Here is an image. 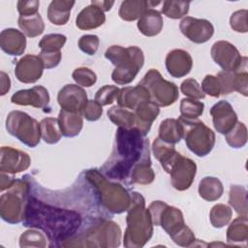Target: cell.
Masks as SVG:
<instances>
[{
  "instance_id": "1f68e13d",
  "label": "cell",
  "mask_w": 248,
  "mask_h": 248,
  "mask_svg": "<svg viewBox=\"0 0 248 248\" xmlns=\"http://www.w3.org/2000/svg\"><path fill=\"white\" fill-rule=\"evenodd\" d=\"M17 24L21 32L29 38H35L45 30V23L39 13L29 16H19Z\"/></svg>"
},
{
  "instance_id": "816d5d0a",
  "label": "cell",
  "mask_w": 248,
  "mask_h": 248,
  "mask_svg": "<svg viewBox=\"0 0 248 248\" xmlns=\"http://www.w3.org/2000/svg\"><path fill=\"white\" fill-rule=\"evenodd\" d=\"M81 114L88 121H96L102 116L103 108L95 100H88L81 111Z\"/></svg>"
},
{
  "instance_id": "11a10c76",
  "label": "cell",
  "mask_w": 248,
  "mask_h": 248,
  "mask_svg": "<svg viewBox=\"0 0 248 248\" xmlns=\"http://www.w3.org/2000/svg\"><path fill=\"white\" fill-rule=\"evenodd\" d=\"M40 6V1L31 0V1H17L16 8L20 16H29L38 13Z\"/></svg>"
},
{
  "instance_id": "e575fe53",
  "label": "cell",
  "mask_w": 248,
  "mask_h": 248,
  "mask_svg": "<svg viewBox=\"0 0 248 248\" xmlns=\"http://www.w3.org/2000/svg\"><path fill=\"white\" fill-rule=\"evenodd\" d=\"M41 136L45 142L48 144L57 143L61 137L62 133L59 127L58 118L54 117H46L40 122Z\"/></svg>"
},
{
  "instance_id": "d6a6232c",
  "label": "cell",
  "mask_w": 248,
  "mask_h": 248,
  "mask_svg": "<svg viewBox=\"0 0 248 248\" xmlns=\"http://www.w3.org/2000/svg\"><path fill=\"white\" fill-rule=\"evenodd\" d=\"M248 239V220L247 216L235 218L227 230L228 242H246Z\"/></svg>"
},
{
  "instance_id": "ba28073f",
  "label": "cell",
  "mask_w": 248,
  "mask_h": 248,
  "mask_svg": "<svg viewBox=\"0 0 248 248\" xmlns=\"http://www.w3.org/2000/svg\"><path fill=\"white\" fill-rule=\"evenodd\" d=\"M30 184L25 179H16L6 194L0 198V216L10 224L22 222L25 205L29 197Z\"/></svg>"
},
{
  "instance_id": "d6986e66",
  "label": "cell",
  "mask_w": 248,
  "mask_h": 248,
  "mask_svg": "<svg viewBox=\"0 0 248 248\" xmlns=\"http://www.w3.org/2000/svg\"><path fill=\"white\" fill-rule=\"evenodd\" d=\"M49 94L46 87L36 85L29 89H22L11 97V102L19 106H32L37 108H46L49 104Z\"/></svg>"
},
{
  "instance_id": "74e56055",
  "label": "cell",
  "mask_w": 248,
  "mask_h": 248,
  "mask_svg": "<svg viewBox=\"0 0 248 248\" xmlns=\"http://www.w3.org/2000/svg\"><path fill=\"white\" fill-rule=\"evenodd\" d=\"M232 210L230 206L223 204V203H217L215 204L209 213V219L210 223L214 228L221 229L228 225L232 219Z\"/></svg>"
},
{
  "instance_id": "7c38bea8",
  "label": "cell",
  "mask_w": 248,
  "mask_h": 248,
  "mask_svg": "<svg viewBox=\"0 0 248 248\" xmlns=\"http://www.w3.org/2000/svg\"><path fill=\"white\" fill-rule=\"evenodd\" d=\"M210 54L223 71L235 72L246 68L247 57L242 56L238 49L228 41L215 42L211 46Z\"/></svg>"
},
{
  "instance_id": "6da1fadb",
  "label": "cell",
  "mask_w": 248,
  "mask_h": 248,
  "mask_svg": "<svg viewBox=\"0 0 248 248\" xmlns=\"http://www.w3.org/2000/svg\"><path fill=\"white\" fill-rule=\"evenodd\" d=\"M81 222L78 211L50 205L32 196L27 199L22 220L24 227L43 231L49 247L63 246L78 233Z\"/></svg>"
},
{
  "instance_id": "c3c4849f",
  "label": "cell",
  "mask_w": 248,
  "mask_h": 248,
  "mask_svg": "<svg viewBox=\"0 0 248 248\" xmlns=\"http://www.w3.org/2000/svg\"><path fill=\"white\" fill-rule=\"evenodd\" d=\"M78 47L79 49L87 55H94L100 45V40L97 35L86 34L79 38L78 40Z\"/></svg>"
},
{
  "instance_id": "60d3db41",
  "label": "cell",
  "mask_w": 248,
  "mask_h": 248,
  "mask_svg": "<svg viewBox=\"0 0 248 248\" xmlns=\"http://www.w3.org/2000/svg\"><path fill=\"white\" fill-rule=\"evenodd\" d=\"M190 2L186 1H164L162 13L170 18L178 19L186 16L189 12Z\"/></svg>"
},
{
  "instance_id": "4316f807",
  "label": "cell",
  "mask_w": 248,
  "mask_h": 248,
  "mask_svg": "<svg viewBox=\"0 0 248 248\" xmlns=\"http://www.w3.org/2000/svg\"><path fill=\"white\" fill-rule=\"evenodd\" d=\"M161 2H152L144 0H125L121 3L118 15L121 19L126 21H134L139 19L149 7L159 5Z\"/></svg>"
},
{
  "instance_id": "f1b7e54d",
  "label": "cell",
  "mask_w": 248,
  "mask_h": 248,
  "mask_svg": "<svg viewBox=\"0 0 248 248\" xmlns=\"http://www.w3.org/2000/svg\"><path fill=\"white\" fill-rule=\"evenodd\" d=\"M75 1L68 0H53L47 8V18L55 25H64L68 22L71 10L75 5Z\"/></svg>"
},
{
  "instance_id": "52a82bcc",
  "label": "cell",
  "mask_w": 248,
  "mask_h": 248,
  "mask_svg": "<svg viewBox=\"0 0 248 248\" xmlns=\"http://www.w3.org/2000/svg\"><path fill=\"white\" fill-rule=\"evenodd\" d=\"M183 128V138L188 149L199 157L209 154L215 145V134L198 118H178Z\"/></svg>"
},
{
  "instance_id": "681fc988",
  "label": "cell",
  "mask_w": 248,
  "mask_h": 248,
  "mask_svg": "<svg viewBox=\"0 0 248 248\" xmlns=\"http://www.w3.org/2000/svg\"><path fill=\"white\" fill-rule=\"evenodd\" d=\"M247 16L248 11L246 9L234 12L230 17V25L232 29H233L235 32L246 33L248 31Z\"/></svg>"
},
{
  "instance_id": "b9f144b4",
  "label": "cell",
  "mask_w": 248,
  "mask_h": 248,
  "mask_svg": "<svg viewBox=\"0 0 248 248\" xmlns=\"http://www.w3.org/2000/svg\"><path fill=\"white\" fill-rule=\"evenodd\" d=\"M20 247H39L46 246V238L45 235L36 230H28L24 232L19 237Z\"/></svg>"
},
{
  "instance_id": "8fae6325",
  "label": "cell",
  "mask_w": 248,
  "mask_h": 248,
  "mask_svg": "<svg viewBox=\"0 0 248 248\" xmlns=\"http://www.w3.org/2000/svg\"><path fill=\"white\" fill-rule=\"evenodd\" d=\"M148 210L153 226H161L171 239L186 227L181 210L162 201L152 202Z\"/></svg>"
},
{
  "instance_id": "f907efd6",
  "label": "cell",
  "mask_w": 248,
  "mask_h": 248,
  "mask_svg": "<svg viewBox=\"0 0 248 248\" xmlns=\"http://www.w3.org/2000/svg\"><path fill=\"white\" fill-rule=\"evenodd\" d=\"M201 88L204 94H207L211 97L218 98L221 95L220 84L216 76L206 75L202 82Z\"/></svg>"
},
{
  "instance_id": "f6af8a7d",
  "label": "cell",
  "mask_w": 248,
  "mask_h": 248,
  "mask_svg": "<svg viewBox=\"0 0 248 248\" xmlns=\"http://www.w3.org/2000/svg\"><path fill=\"white\" fill-rule=\"evenodd\" d=\"M119 88L115 85H104L95 94V101L102 107L111 105L117 100L119 94Z\"/></svg>"
},
{
  "instance_id": "7dc6e473",
  "label": "cell",
  "mask_w": 248,
  "mask_h": 248,
  "mask_svg": "<svg viewBox=\"0 0 248 248\" xmlns=\"http://www.w3.org/2000/svg\"><path fill=\"white\" fill-rule=\"evenodd\" d=\"M221 95H228L235 91V72L221 71L217 74Z\"/></svg>"
},
{
  "instance_id": "9f6ffc18",
  "label": "cell",
  "mask_w": 248,
  "mask_h": 248,
  "mask_svg": "<svg viewBox=\"0 0 248 248\" xmlns=\"http://www.w3.org/2000/svg\"><path fill=\"white\" fill-rule=\"evenodd\" d=\"M16 178L7 172H1L0 174V190L3 192L4 190H7L11 188L14 183L16 182Z\"/></svg>"
},
{
  "instance_id": "d590c367",
  "label": "cell",
  "mask_w": 248,
  "mask_h": 248,
  "mask_svg": "<svg viewBox=\"0 0 248 248\" xmlns=\"http://www.w3.org/2000/svg\"><path fill=\"white\" fill-rule=\"evenodd\" d=\"M229 203L240 216H247V191L244 186L232 185L230 188Z\"/></svg>"
},
{
  "instance_id": "2e32d148",
  "label": "cell",
  "mask_w": 248,
  "mask_h": 248,
  "mask_svg": "<svg viewBox=\"0 0 248 248\" xmlns=\"http://www.w3.org/2000/svg\"><path fill=\"white\" fill-rule=\"evenodd\" d=\"M88 99L86 91L78 84H66L57 95V102L61 109L81 112Z\"/></svg>"
},
{
  "instance_id": "e0dca14e",
  "label": "cell",
  "mask_w": 248,
  "mask_h": 248,
  "mask_svg": "<svg viewBox=\"0 0 248 248\" xmlns=\"http://www.w3.org/2000/svg\"><path fill=\"white\" fill-rule=\"evenodd\" d=\"M45 67L39 55L26 54L16 64L15 76L23 83H34L41 78Z\"/></svg>"
},
{
  "instance_id": "bcb514c9",
  "label": "cell",
  "mask_w": 248,
  "mask_h": 248,
  "mask_svg": "<svg viewBox=\"0 0 248 248\" xmlns=\"http://www.w3.org/2000/svg\"><path fill=\"white\" fill-rule=\"evenodd\" d=\"M180 91L186 97L195 100H201L205 97V94L202 92L200 83L195 78H186L182 81L180 85Z\"/></svg>"
},
{
  "instance_id": "f5cc1de1",
  "label": "cell",
  "mask_w": 248,
  "mask_h": 248,
  "mask_svg": "<svg viewBox=\"0 0 248 248\" xmlns=\"http://www.w3.org/2000/svg\"><path fill=\"white\" fill-rule=\"evenodd\" d=\"M39 57L41 58L45 69H52L58 66L61 61V51H44L41 50Z\"/></svg>"
},
{
  "instance_id": "836d02e7",
  "label": "cell",
  "mask_w": 248,
  "mask_h": 248,
  "mask_svg": "<svg viewBox=\"0 0 248 248\" xmlns=\"http://www.w3.org/2000/svg\"><path fill=\"white\" fill-rule=\"evenodd\" d=\"M108 117L115 125L121 128L131 129L135 128L136 116L135 113L128 108L119 106H113L108 110Z\"/></svg>"
},
{
  "instance_id": "7bdbcfd3",
  "label": "cell",
  "mask_w": 248,
  "mask_h": 248,
  "mask_svg": "<svg viewBox=\"0 0 248 248\" xmlns=\"http://www.w3.org/2000/svg\"><path fill=\"white\" fill-rule=\"evenodd\" d=\"M67 41L65 35L47 34L39 42V47L44 51H60Z\"/></svg>"
},
{
  "instance_id": "ee69618b",
  "label": "cell",
  "mask_w": 248,
  "mask_h": 248,
  "mask_svg": "<svg viewBox=\"0 0 248 248\" xmlns=\"http://www.w3.org/2000/svg\"><path fill=\"white\" fill-rule=\"evenodd\" d=\"M73 79L78 85L82 87H90L97 80V75L87 67H78L72 74Z\"/></svg>"
},
{
  "instance_id": "5bb4252c",
  "label": "cell",
  "mask_w": 248,
  "mask_h": 248,
  "mask_svg": "<svg viewBox=\"0 0 248 248\" xmlns=\"http://www.w3.org/2000/svg\"><path fill=\"white\" fill-rule=\"evenodd\" d=\"M181 33L195 44L206 43L214 34L212 23L204 18L185 16L179 23Z\"/></svg>"
},
{
  "instance_id": "db71d44e",
  "label": "cell",
  "mask_w": 248,
  "mask_h": 248,
  "mask_svg": "<svg viewBox=\"0 0 248 248\" xmlns=\"http://www.w3.org/2000/svg\"><path fill=\"white\" fill-rule=\"evenodd\" d=\"M235 91L245 97L248 95V73L246 68L235 71Z\"/></svg>"
},
{
  "instance_id": "30bf717a",
  "label": "cell",
  "mask_w": 248,
  "mask_h": 248,
  "mask_svg": "<svg viewBox=\"0 0 248 248\" xmlns=\"http://www.w3.org/2000/svg\"><path fill=\"white\" fill-rule=\"evenodd\" d=\"M139 83L147 89L150 101L159 107L172 105L179 96L176 84L163 78L161 73L156 69H150Z\"/></svg>"
},
{
  "instance_id": "7402d4cb",
  "label": "cell",
  "mask_w": 248,
  "mask_h": 248,
  "mask_svg": "<svg viewBox=\"0 0 248 248\" xmlns=\"http://www.w3.org/2000/svg\"><path fill=\"white\" fill-rule=\"evenodd\" d=\"M137 128L144 137L148 134L153 121L160 113L159 106L152 101H144L139 104L134 109Z\"/></svg>"
},
{
  "instance_id": "f35d334b",
  "label": "cell",
  "mask_w": 248,
  "mask_h": 248,
  "mask_svg": "<svg viewBox=\"0 0 248 248\" xmlns=\"http://www.w3.org/2000/svg\"><path fill=\"white\" fill-rule=\"evenodd\" d=\"M227 143L232 148H241L247 142V128L244 123L237 121L234 127L226 135Z\"/></svg>"
},
{
  "instance_id": "484cf974",
  "label": "cell",
  "mask_w": 248,
  "mask_h": 248,
  "mask_svg": "<svg viewBox=\"0 0 248 248\" xmlns=\"http://www.w3.org/2000/svg\"><path fill=\"white\" fill-rule=\"evenodd\" d=\"M58 123L62 136L74 138L78 136L83 127L81 112L61 109L58 114Z\"/></svg>"
},
{
  "instance_id": "603a6c76",
  "label": "cell",
  "mask_w": 248,
  "mask_h": 248,
  "mask_svg": "<svg viewBox=\"0 0 248 248\" xmlns=\"http://www.w3.org/2000/svg\"><path fill=\"white\" fill-rule=\"evenodd\" d=\"M116 101L121 108L135 109L141 102L150 101V95L143 85L138 83L136 86H126L121 88Z\"/></svg>"
},
{
  "instance_id": "83f0119b",
  "label": "cell",
  "mask_w": 248,
  "mask_h": 248,
  "mask_svg": "<svg viewBox=\"0 0 248 248\" xmlns=\"http://www.w3.org/2000/svg\"><path fill=\"white\" fill-rule=\"evenodd\" d=\"M152 151L155 158L161 163V166L166 170V172L180 154L175 150L174 144L166 142L160 138H156L154 140L152 144Z\"/></svg>"
},
{
  "instance_id": "680465c9",
  "label": "cell",
  "mask_w": 248,
  "mask_h": 248,
  "mask_svg": "<svg viewBox=\"0 0 248 248\" xmlns=\"http://www.w3.org/2000/svg\"><path fill=\"white\" fill-rule=\"evenodd\" d=\"M91 3L100 7L104 12H108L113 6L114 1H91Z\"/></svg>"
},
{
  "instance_id": "8d00e7d4",
  "label": "cell",
  "mask_w": 248,
  "mask_h": 248,
  "mask_svg": "<svg viewBox=\"0 0 248 248\" xmlns=\"http://www.w3.org/2000/svg\"><path fill=\"white\" fill-rule=\"evenodd\" d=\"M155 179V172L151 168V161H144L138 164L132 170L129 178L130 183L148 185Z\"/></svg>"
},
{
  "instance_id": "44dd1931",
  "label": "cell",
  "mask_w": 248,
  "mask_h": 248,
  "mask_svg": "<svg viewBox=\"0 0 248 248\" xmlns=\"http://www.w3.org/2000/svg\"><path fill=\"white\" fill-rule=\"evenodd\" d=\"M0 47L9 55H21L26 48V37L16 28L4 29L0 33Z\"/></svg>"
},
{
  "instance_id": "4fadbf2b",
  "label": "cell",
  "mask_w": 248,
  "mask_h": 248,
  "mask_svg": "<svg viewBox=\"0 0 248 248\" xmlns=\"http://www.w3.org/2000/svg\"><path fill=\"white\" fill-rule=\"evenodd\" d=\"M167 172L170 175V182L173 188L178 191H184L190 188L195 179L197 165L193 160L179 154Z\"/></svg>"
},
{
  "instance_id": "f546056e",
  "label": "cell",
  "mask_w": 248,
  "mask_h": 248,
  "mask_svg": "<svg viewBox=\"0 0 248 248\" xmlns=\"http://www.w3.org/2000/svg\"><path fill=\"white\" fill-rule=\"evenodd\" d=\"M162 140L174 144L183 138V128L178 119L167 118L159 126V137Z\"/></svg>"
},
{
  "instance_id": "7a4b0ae2",
  "label": "cell",
  "mask_w": 248,
  "mask_h": 248,
  "mask_svg": "<svg viewBox=\"0 0 248 248\" xmlns=\"http://www.w3.org/2000/svg\"><path fill=\"white\" fill-rule=\"evenodd\" d=\"M150 160L149 141L137 128L118 127L112 152L100 171L108 179L129 182L133 169Z\"/></svg>"
},
{
  "instance_id": "5b68a950",
  "label": "cell",
  "mask_w": 248,
  "mask_h": 248,
  "mask_svg": "<svg viewBox=\"0 0 248 248\" xmlns=\"http://www.w3.org/2000/svg\"><path fill=\"white\" fill-rule=\"evenodd\" d=\"M105 57L115 66L111 73V79L120 85L132 82L144 63L143 52L136 46L128 47L111 46L106 50Z\"/></svg>"
},
{
  "instance_id": "d4e9b609",
  "label": "cell",
  "mask_w": 248,
  "mask_h": 248,
  "mask_svg": "<svg viewBox=\"0 0 248 248\" xmlns=\"http://www.w3.org/2000/svg\"><path fill=\"white\" fill-rule=\"evenodd\" d=\"M164 25L161 13L155 9H148L139 18L137 26L140 32L146 37H154L158 35Z\"/></svg>"
},
{
  "instance_id": "ab89813d",
  "label": "cell",
  "mask_w": 248,
  "mask_h": 248,
  "mask_svg": "<svg viewBox=\"0 0 248 248\" xmlns=\"http://www.w3.org/2000/svg\"><path fill=\"white\" fill-rule=\"evenodd\" d=\"M204 109V104L201 101L190 99V98H183L180 101L179 110L180 114L184 118L188 119H195L201 116Z\"/></svg>"
},
{
  "instance_id": "cb8c5ba5",
  "label": "cell",
  "mask_w": 248,
  "mask_h": 248,
  "mask_svg": "<svg viewBox=\"0 0 248 248\" xmlns=\"http://www.w3.org/2000/svg\"><path fill=\"white\" fill-rule=\"evenodd\" d=\"M105 21V12L97 5L91 3L78 13L76 18V25L80 30H90L103 25Z\"/></svg>"
},
{
  "instance_id": "3957f363",
  "label": "cell",
  "mask_w": 248,
  "mask_h": 248,
  "mask_svg": "<svg viewBox=\"0 0 248 248\" xmlns=\"http://www.w3.org/2000/svg\"><path fill=\"white\" fill-rule=\"evenodd\" d=\"M83 175L104 209L113 214H120L129 209L132 196L121 184L107 178L97 169L87 170Z\"/></svg>"
},
{
  "instance_id": "277c9868",
  "label": "cell",
  "mask_w": 248,
  "mask_h": 248,
  "mask_svg": "<svg viewBox=\"0 0 248 248\" xmlns=\"http://www.w3.org/2000/svg\"><path fill=\"white\" fill-rule=\"evenodd\" d=\"M132 202L126 217L123 244L127 248H140L149 241L153 234V223L145 200L141 194L132 192Z\"/></svg>"
},
{
  "instance_id": "6f0895ef",
  "label": "cell",
  "mask_w": 248,
  "mask_h": 248,
  "mask_svg": "<svg viewBox=\"0 0 248 248\" xmlns=\"http://www.w3.org/2000/svg\"><path fill=\"white\" fill-rule=\"evenodd\" d=\"M1 75V95H5L11 88V79L10 77L3 71L0 73Z\"/></svg>"
},
{
  "instance_id": "4dcf8cb0",
  "label": "cell",
  "mask_w": 248,
  "mask_h": 248,
  "mask_svg": "<svg viewBox=\"0 0 248 248\" xmlns=\"http://www.w3.org/2000/svg\"><path fill=\"white\" fill-rule=\"evenodd\" d=\"M199 194L207 202H215L224 193L222 182L214 176H205L199 183Z\"/></svg>"
},
{
  "instance_id": "8992f818",
  "label": "cell",
  "mask_w": 248,
  "mask_h": 248,
  "mask_svg": "<svg viewBox=\"0 0 248 248\" xmlns=\"http://www.w3.org/2000/svg\"><path fill=\"white\" fill-rule=\"evenodd\" d=\"M120 240L121 229L118 224L110 220H101L77 233L62 247H118Z\"/></svg>"
},
{
  "instance_id": "ac0fdd59",
  "label": "cell",
  "mask_w": 248,
  "mask_h": 248,
  "mask_svg": "<svg viewBox=\"0 0 248 248\" xmlns=\"http://www.w3.org/2000/svg\"><path fill=\"white\" fill-rule=\"evenodd\" d=\"M212 122L215 130L223 135L231 131L237 122V115L233 110L232 105L222 100L212 106L210 108Z\"/></svg>"
},
{
  "instance_id": "ffe728a7",
  "label": "cell",
  "mask_w": 248,
  "mask_h": 248,
  "mask_svg": "<svg viewBox=\"0 0 248 248\" xmlns=\"http://www.w3.org/2000/svg\"><path fill=\"white\" fill-rule=\"evenodd\" d=\"M193 67V59L186 50L175 48L170 50L166 57V68L168 73L176 78L188 75Z\"/></svg>"
},
{
  "instance_id": "9c48e42d",
  "label": "cell",
  "mask_w": 248,
  "mask_h": 248,
  "mask_svg": "<svg viewBox=\"0 0 248 248\" xmlns=\"http://www.w3.org/2000/svg\"><path fill=\"white\" fill-rule=\"evenodd\" d=\"M6 129L10 135L29 147H36L42 138L40 123L21 110H13L7 115Z\"/></svg>"
},
{
  "instance_id": "9a60e30c",
  "label": "cell",
  "mask_w": 248,
  "mask_h": 248,
  "mask_svg": "<svg viewBox=\"0 0 248 248\" xmlns=\"http://www.w3.org/2000/svg\"><path fill=\"white\" fill-rule=\"evenodd\" d=\"M31 159L26 152L13 148L11 146L1 147L0 171L15 174L27 170Z\"/></svg>"
}]
</instances>
